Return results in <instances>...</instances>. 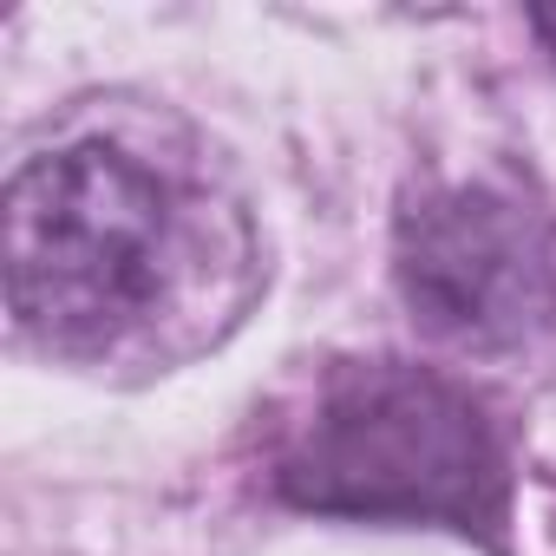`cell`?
Returning <instances> with one entry per match:
<instances>
[{"instance_id":"6da1fadb","label":"cell","mask_w":556,"mask_h":556,"mask_svg":"<svg viewBox=\"0 0 556 556\" xmlns=\"http://www.w3.org/2000/svg\"><path fill=\"white\" fill-rule=\"evenodd\" d=\"M177 255L170 184L118 144H73L8 190V302L53 348H105L138 328Z\"/></svg>"},{"instance_id":"7a4b0ae2","label":"cell","mask_w":556,"mask_h":556,"mask_svg":"<svg viewBox=\"0 0 556 556\" xmlns=\"http://www.w3.org/2000/svg\"><path fill=\"white\" fill-rule=\"evenodd\" d=\"M282 497L334 517H400L497 530L504 452L484 413L439 374L374 361L341 367L275 471Z\"/></svg>"},{"instance_id":"3957f363","label":"cell","mask_w":556,"mask_h":556,"mask_svg":"<svg viewBox=\"0 0 556 556\" xmlns=\"http://www.w3.org/2000/svg\"><path fill=\"white\" fill-rule=\"evenodd\" d=\"M400 289L426 334L517 348L556 321V229L504 190H439L400 223Z\"/></svg>"},{"instance_id":"277c9868","label":"cell","mask_w":556,"mask_h":556,"mask_svg":"<svg viewBox=\"0 0 556 556\" xmlns=\"http://www.w3.org/2000/svg\"><path fill=\"white\" fill-rule=\"evenodd\" d=\"M530 27H536V40L556 53V8H536V14H530Z\"/></svg>"}]
</instances>
